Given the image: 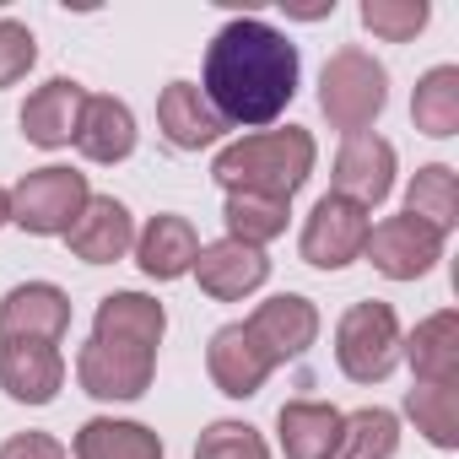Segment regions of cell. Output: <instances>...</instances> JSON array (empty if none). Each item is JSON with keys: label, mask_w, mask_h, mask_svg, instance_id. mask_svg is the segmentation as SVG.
<instances>
[{"label": "cell", "mask_w": 459, "mask_h": 459, "mask_svg": "<svg viewBox=\"0 0 459 459\" xmlns=\"http://www.w3.org/2000/svg\"><path fill=\"white\" fill-rule=\"evenodd\" d=\"M200 92L221 125H271L298 92V44L260 17L227 22L205 49Z\"/></svg>", "instance_id": "1"}, {"label": "cell", "mask_w": 459, "mask_h": 459, "mask_svg": "<svg viewBox=\"0 0 459 459\" xmlns=\"http://www.w3.org/2000/svg\"><path fill=\"white\" fill-rule=\"evenodd\" d=\"M314 135L287 125V130H260V135H244L233 146H221L216 162H211V178L227 189V195H265V200H292L308 173H314Z\"/></svg>", "instance_id": "2"}, {"label": "cell", "mask_w": 459, "mask_h": 459, "mask_svg": "<svg viewBox=\"0 0 459 459\" xmlns=\"http://www.w3.org/2000/svg\"><path fill=\"white\" fill-rule=\"evenodd\" d=\"M389 103V71L368 49H335L319 71V108L335 130L362 135Z\"/></svg>", "instance_id": "3"}, {"label": "cell", "mask_w": 459, "mask_h": 459, "mask_svg": "<svg viewBox=\"0 0 459 459\" xmlns=\"http://www.w3.org/2000/svg\"><path fill=\"white\" fill-rule=\"evenodd\" d=\"M335 362L351 384H384L400 362V319L389 303H351L335 325Z\"/></svg>", "instance_id": "4"}, {"label": "cell", "mask_w": 459, "mask_h": 459, "mask_svg": "<svg viewBox=\"0 0 459 459\" xmlns=\"http://www.w3.org/2000/svg\"><path fill=\"white\" fill-rule=\"evenodd\" d=\"M92 200L87 189V173L76 168H33L22 173V184L6 195L12 205V221L22 227V233H39V238H55V233H71V221L82 216V205Z\"/></svg>", "instance_id": "5"}, {"label": "cell", "mask_w": 459, "mask_h": 459, "mask_svg": "<svg viewBox=\"0 0 459 459\" xmlns=\"http://www.w3.org/2000/svg\"><path fill=\"white\" fill-rule=\"evenodd\" d=\"M368 233H373V221H368L362 205H351L341 195H325L303 221V260L314 271H341V265L362 260Z\"/></svg>", "instance_id": "6"}, {"label": "cell", "mask_w": 459, "mask_h": 459, "mask_svg": "<svg viewBox=\"0 0 459 459\" xmlns=\"http://www.w3.org/2000/svg\"><path fill=\"white\" fill-rule=\"evenodd\" d=\"M157 351L141 346H114V341H87L76 351V384L92 400H141L152 389Z\"/></svg>", "instance_id": "7"}, {"label": "cell", "mask_w": 459, "mask_h": 459, "mask_svg": "<svg viewBox=\"0 0 459 459\" xmlns=\"http://www.w3.org/2000/svg\"><path fill=\"white\" fill-rule=\"evenodd\" d=\"M362 255L373 260L378 276H389V281H416V276H427V271L443 260V233H432V227L416 221V216H389V221H378L373 233H368Z\"/></svg>", "instance_id": "8"}, {"label": "cell", "mask_w": 459, "mask_h": 459, "mask_svg": "<svg viewBox=\"0 0 459 459\" xmlns=\"http://www.w3.org/2000/svg\"><path fill=\"white\" fill-rule=\"evenodd\" d=\"M330 178H335V195H341V200L373 211V205L389 200V189H394V146H389L384 135H373V130L346 135L341 152H335V173H330Z\"/></svg>", "instance_id": "9"}, {"label": "cell", "mask_w": 459, "mask_h": 459, "mask_svg": "<svg viewBox=\"0 0 459 459\" xmlns=\"http://www.w3.org/2000/svg\"><path fill=\"white\" fill-rule=\"evenodd\" d=\"M244 330L255 335V346H260L265 362L276 368V362L303 357V351L319 341V308H314L308 298H298V292H281V298H265V303L244 319Z\"/></svg>", "instance_id": "10"}, {"label": "cell", "mask_w": 459, "mask_h": 459, "mask_svg": "<svg viewBox=\"0 0 459 459\" xmlns=\"http://www.w3.org/2000/svg\"><path fill=\"white\" fill-rule=\"evenodd\" d=\"M71 330V298L55 281H22L0 298V341H49L60 346Z\"/></svg>", "instance_id": "11"}, {"label": "cell", "mask_w": 459, "mask_h": 459, "mask_svg": "<svg viewBox=\"0 0 459 459\" xmlns=\"http://www.w3.org/2000/svg\"><path fill=\"white\" fill-rule=\"evenodd\" d=\"M65 244H71V255L87 260V265H114V260H125V255L135 249V216H130L125 200L92 195V200L82 205V216L71 221Z\"/></svg>", "instance_id": "12"}, {"label": "cell", "mask_w": 459, "mask_h": 459, "mask_svg": "<svg viewBox=\"0 0 459 459\" xmlns=\"http://www.w3.org/2000/svg\"><path fill=\"white\" fill-rule=\"evenodd\" d=\"M65 384V357L49 341H6L0 346V389L22 405H49Z\"/></svg>", "instance_id": "13"}, {"label": "cell", "mask_w": 459, "mask_h": 459, "mask_svg": "<svg viewBox=\"0 0 459 459\" xmlns=\"http://www.w3.org/2000/svg\"><path fill=\"white\" fill-rule=\"evenodd\" d=\"M205 373H211V384H216L221 394L249 400V394L265 389L271 362H265V351L255 346V335H249L244 325H221V330L211 335V346H205Z\"/></svg>", "instance_id": "14"}, {"label": "cell", "mask_w": 459, "mask_h": 459, "mask_svg": "<svg viewBox=\"0 0 459 459\" xmlns=\"http://www.w3.org/2000/svg\"><path fill=\"white\" fill-rule=\"evenodd\" d=\"M195 276H200V292H205V298L238 303V298H249L255 287H265L271 260H265V249H249V244H238V238H221V244L200 249Z\"/></svg>", "instance_id": "15"}, {"label": "cell", "mask_w": 459, "mask_h": 459, "mask_svg": "<svg viewBox=\"0 0 459 459\" xmlns=\"http://www.w3.org/2000/svg\"><path fill=\"white\" fill-rule=\"evenodd\" d=\"M82 108H87V87L71 82V76H55V82H44L22 103V135L33 146H44V152L71 146L76 141V125H82Z\"/></svg>", "instance_id": "16"}, {"label": "cell", "mask_w": 459, "mask_h": 459, "mask_svg": "<svg viewBox=\"0 0 459 459\" xmlns=\"http://www.w3.org/2000/svg\"><path fill=\"white\" fill-rule=\"evenodd\" d=\"M157 130H162V141L173 152H200V146H216L227 125H221V114L205 103V92L195 82H173L157 98Z\"/></svg>", "instance_id": "17"}, {"label": "cell", "mask_w": 459, "mask_h": 459, "mask_svg": "<svg viewBox=\"0 0 459 459\" xmlns=\"http://www.w3.org/2000/svg\"><path fill=\"white\" fill-rule=\"evenodd\" d=\"M135 260H141V271H146L152 281H178V276H189L195 260H200V233L189 227V216L162 211V216H152V221L141 227Z\"/></svg>", "instance_id": "18"}, {"label": "cell", "mask_w": 459, "mask_h": 459, "mask_svg": "<svg viewBox=\"0 0 459 459\" xmlns=\"http://www.w3.org/2000/svg\"><path fill=\"white\" fill-rule=\"evenodd\" d=\"M162 330H168V314L146 292H108L98 303V319H92V341L141 346V351H157L162 346Z\"/></svg>", "instance_id": "19"}, {"label": "cell", "mask_w": 459, "mask_h": 459, "mask_svg": "<svg viewBox=\"0 0 459 459\" xmlns=\"http://www.w3.org/2000/svg\"><path fill=\"white\" fill-rule=\"evenodd\" d=\"M341 427H346V416L325 400H287L281 416H276L287 459H335L341 454Z\"/></svg>", "instance_id": "20"}, {"label": "cell", "mask_w": 459, "mask_h": 459, "mask_svg": "<svg viewBox=\"0 0 459 459\" xmlns=\"http://www.w3.org/2000/svg\"><path fill=\"white\" fill-rule=\"evenodd\" d=\"M76 152L87 162H125L135 152V114H130V103L87 92L82 125H76Z\"/></svg>", "instance_id": "21"}, {"label": "cell", "mask_w": 459, "mask_h": 459, "mask_svg": "<svg viewBox=\"0 0 459 459\" xmlns=\"http://www.w3.org/2000/svg\"><path fill=\"white\" fill-rule=\"evenodd\" d=\"M400 351L421 384H459V314L443 308V314L421 319L411 330V341H400Z\"/></svg>", "instance_id": "22"}, {"label": "cell", "mask_w": 459, "mask_h": 459, "mask_svg": "<svg viewBox=\"0 0 459 459\" xmlns=\"http://www.w3.org/2000/svg\"><path fill=\"white\" fill-rule=\"evenodd\" d=\"M76 459H162V437L141 421H114V416H92L76 432Z\"/></svg>", "instance_id": "23"}, {"label": "cell", "mask_w": 459, "mask_h": 459, "mask_svg": "<svg viewBox=\"0 0 459 459\" xmlns=\"http://www.w3.org/2000/svg\"><path fill=\"white\" fill-rule=\"evenodd\" d=\"M287 216H292V200H265V195H227V205H221L227 238H238L249 249H265L271 238H281Z\"/></svg>", "instance_id": "24"}, {"label": "cell", "mask_w": 459, "mask_h": 459, "mask_svg": "<svg viewBox=\"0 0 459 459\" xmlns=\"http://www.w3.org/2000/svg\"><path fill=\"white\" fill-rule=\"evenodd\" d=\"M411 119H416L421 135H437V141L459 130V65H432V71L416 82Z\"/></svg>", "instance_id": "25"}, {"label": "cell", "mask_w": 459, "mask_h": 459, "mask_svg": "<svg viewBox=\"0 0 459 459\" xmlns=\"http://www.w3.org/2000/svg\"><path fill=\"white\" fill-rule=\"evenodd\" d=\"M405 216L427 221L432 233H448V227L459 221V178H454L448 162H432V168H421V173L411 178V189H405Z\"/></svg>", "instance_id": "26"}, {"label": "cell", "mask_w": 459, "mask_h": 459, "mask_svg": "<svg viewBox=\"0 0 459 459\" xmlns=\"http://www.w3.org/2000/svg\"><path fill=\"white\" fill-rule=\"evenodd\" d=\"M405 416L416 421V432L432 448H454L459 443V389L454 384H416L405 394Z\"/></svg>", "instance_id": "27"}, {"label": "cell", "mask_w": 459, "mask_h": 459, "mask_svg": "<svg viewBox=\"0 0 459 459\" xmlns=\"http://www.w3.org/2000/svg\"><path fill=\"white\" fill-rule=\"evenodd\" d=\"M400 448V421L394 411H351L346 427H341V459H389Z\"/></svg>", "instance_id": "28"}, {"label": "cell", "mask_w": 459, "mask_h": 459, "mask_svg": "<svg viewBox=\"0 0 459 459\" xmlns=\"http://www.w3.org/2000/svg\"><path fill=\"white\" fill-rule=\"evenodd\" d=\"M432 6L427 0H362V28L384 44H411L427 28Z\"/></svg>", "instance_id": "29"}, {"label": "cell", "mask_w": 459, "mask_h": 459, "mask_svg": "<svg viewBox=\"0 0 459 459\" xmlns=\"http://www.w3.org/2000/svg\"><path fill=\"white\" fill-rule=\"evenodd\" d=\"M195 459H271V448L249 421H211L195 443Z\"/></svg>", "instance_id": "30"}, {"label": "cell", "mask_w": 459, "mask_h": 459, "mask_svg": "<svg viewBox=\"0 0 459 459\" xmlns=\"http://www.w3.org/2000/svg\"><path fill=\"white\" fill-rule=\"evenodd\" d=\"M33 60H39L33 33L22 22H12V17H0V87H17L33 71Z\"/></svg>", "instance_id": "31"}, {"label": "cell", "mask_w": 459, "mask_h": 459, "mask_svg": "<svg viewBox=\"0 0 459 459\" xmlns=\"http://www.w3.org/2000/svg\"><path fill=\"white\" fill-rule=\"evenodd\" d=\"M0 459H65V443L49 432H17L0 443Z\"/></svg>", "instance_id": "32"}, {"label": "cell", "mask_w": 459, "mask_h": 459, "mask_svg": "<svg viewBox=\"0 0 459 459\" xmlns=\"http://www.w3.org/2000/svg\"><path fill=\"white\" fill-rule=\"evenodd\" d=\"M12 221V205H6V189H0V227H6Z\"/></svg>", "instance_id": "33"}]
</instances>
